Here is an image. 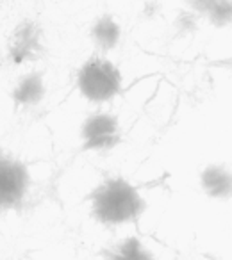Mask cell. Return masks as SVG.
<instances>
[{
    "instance_id": "6da1fadb",
    "label": "cell",
    "mask_w": 232,
    "mask_h": 260,
    "mask_svg": "<svg viewBox=\"0 0 232 260\" xmlns=\"http://www.w3.org/2000/svg\"><path fill=\"white\" fill-rule=\"evenodd\" d=\"M90 202L95 219L109 226L131 223L145 210V200L139 191L120 177L107 178L95 187Z\"/></svg>"
},
{
    "instance_id": "7a4b0ae2",
    "label": "cell",
    "mask_w": 232,
    "mask_h": 260,
    "mask_svg": "<svg viewBox=\"0 0 232 260\" xmlns=\"http://www.w3.org/2000/svg\"><path fill=\"white\" fill-rule=\"evenodd\" d=\"M77 87L86 100L104 104L114 98L122 89V73L111 61L95 55L80 66Z\"/></svg>"
},
{
    "instance_id": "3957f363",
    "label": "cell",
    "mask_w": 232,
    "mask_h": 260,
    "mask_svg": "<svg viewBox=\"0 0 232 260\" xmlns=\"http://www.w3.org/2000/svg\"><path fill=\"white\" fill-rule=\"evenodd\" d=\"M31 187V175L22 160L0 153V212L23 205Z\"/></svg>"
},
{
    "instance_id": "277c9868",
    "label": "cell",
    "mask_w": 232,
    "mask_h": 260,
    "mask_svg": "<svg viewBox=\"0 0 232 260\" xmlns=\"http://www.w3.org/2000/svg\"><path fill=\"white\" fill-rule=\"evenodd\" d=\"M84 150H111L118 145L120 134H118V118L105 112L93 114L82 123L80 128Z\"/></svg>"
},
{
    "instance_id": "5b68a950",
    "label": "cell",
    "mask_w": 232,
    "mask_h": 260,
    "mask_svg": "<svg viewBox=\"0 0 232 260\" xmlns=\"http://www.w3.org/2000/svg\"><path fill=\"white\" fill-rule=\"evenodd\" d=\"M43 52L41 45V29L31 20L18 23L13 30L11 43H9V59L13 64L34 61Z\"/></svg>"
},
{
    "instance_id": "8992f818",
    "label": "cell",
    "mask_w": 232,
    "mask_h": 260,
    "mask_svg": "<svg viewBox=\"0 0 232 260\" xmlns=\"http://www.w3.org/2000/svg\"><path fill=\"white\" fill-rule=\"evenodd\" d=\"M47 86L41 72H29L16 82L11 91V100L15 107H34L45 98Z\"/></svg>"
},
{
    "instance_id": "52a82bcc",
    "label": "cell",
    "mask_w": 232,
    "mask_h": 260,
    "mask_svg": "<svg viewBox=\"0 0 232 260\" xmlns=\"http://www.w3.org/2000/svg\"><path fill=\"white\" fill-rule=\"evenodd\" d=\"M200 184L207 196L214 200L232 198V173L223 166L211 164L200 175Z\"/></svg>"
},
{
    "instance_id": "ba28073f",
    "label": "cell",
    "mask_w": 232,
    "mask_h": 260,
    "mask_svg": "<svg viewBox=\"0 0 232 260\" xmlns=\"http://www.w3.org/2000/svg\"><path fill=\"white\" fill-rule=\"evenodd\" d=\"M120 25L112 16L104 15L93 23L91 27V40L97 45L98 50L102 52H109L118 45L120 41Z\"/></svg>"
},
{
    "instance_id": "9c48e42d",
    "label": "cell",
    "mask_w": 232,
    "mask_h": 260,
    "mask_svg": "<svg viewBox=\"0 0 232 260\" xmlns=\"http://www.w3.org/2000/svg\"><path fill=\"white\" fill-rule=\"evenodd\" d=\"M102 255H104L105 260H154L152 253L136 237L125 239L120 244L105 249Z\"/></svg>"
},
{
    "instance_id": "30bf717a",
    "label": "cell",
    "mask_w": 232,
    "mask_h": 260,
    "mask_svg": "<svg viewBox=\"0 0 232 260\" xmlns=\"http://www.w3.org/2000/svg\"><path fill=\"white\" fill-rule=\"evenodd\" d=\"M209 20L216 27H225L232 22V0H216L213 8L207 11Z\"/></svg>"
},
{
    "instance_id": "8fae6325",
    "label": "cell",
    "mask_w": 232,
    "mask_h": 260,
    "mask_svg": "<svg viewBox=\"0 0 232 260\" xmlns=\"http://www.w3.org/2000/svg\"><path fill=\"white\" fill-rule=\"evenodd\" d=\"M188 2H189V6L195 9V11L207 13L214 6V2H216V0H188Z\"/></svg>"
}]
</instances>
